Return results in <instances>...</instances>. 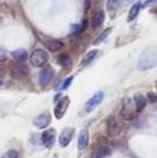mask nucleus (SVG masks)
Instances as JSON below:
<instances>
[{
  "label": "nucleus",
  "instance_id": "423d86ee",
  "mask_svg": "<svg viewBox=\"0 0 157 158\" xmlns=\"http://www.w3.org/2000/svg\"><path fill=\"white\" fill-rule=\"evenodd\" d=\"M55 76V70L51 67V66H46L44 67L40 73H39V84L41 86H46Z\"/></svg>",
  "mask_w": 157,
  "mask_h": 158
},
{
  "label": "nucleus",
  "instance_id": "20e7f679",
  "mask_svg": "<svg viewBox=\"0 0 157 158\" xmlns=\"http://www.w3.org/2000/svg\"><path fill=\"white\" fill-rule=\"evenodd\" d=\"M10 73L15 80H24V78L28 77V75H29V69L24 62H16L11 66Z\"/></svg>",
  "mask_w": 157,
  "mask_h": 158
},
{
  "label": "nucleus",
  "instance_id": "1a4fd4ad",
  "mask_svg": "<svg viewBox=\"0 0 157 158\" xmlns=\"http://www.w3.org/2000/svg\"><path fill=\"white\" fill-rule=\"evenodd\" d=\"M50 122H51V116L48 112L41 113V114H39L34 118V125L37 128H45L50 125Z\"/></svg>",
  "mask_w": 157,
  "mask_h": 158
},
{
  "label": "nucleus",
  "instance_id": "0eeeda50",
  "mask_svg": "<svg viewBox=\"0 0 157 158\" xmlns=\"http://www.w3.org/2000/svg\"><path fill=\"white\" fill-rule=\"evenodd\" d=\"M74 135H75V128L74 127H66V128H64V131L61 132V135L59 137L60 146L61 147H67L69 143L71 142Z\"/></svg>",
  "mask_w": 157,
  "mask_h": 158
},
{
  "label": "nucleus",
  "instance_id": "7ed1b4c3",
  "mask_svg": "<svg viewBox=\"0 0 157 158\" xmlns=\"http://www.w3.org/2000/svg\"><path fill=\"white\" fill-rule=\"evenodd\" d=\"M106 128H107V135L110 137H116L121 133L122 126L117 121V118L115 116H110L106 121Z\"/></svg>",
  "mask_w": 157,
  "mask_h": 158
},
{
  "label": "nucleus",
  "instance_id": "6ab92c4d",
  "mask_svg": "<svg viewBox=\"0 0 157 158\" xmlns=\"http://www.w3.org/2000/svg\"><path fill=\"white\" fill-rule=\"evenodd\" d=\"M96 55H97V50H92V51L87 52V54L85 55L84 60L81 61V64H80V67H84V66L89 65V64H90L91 61H94V59L96 57Z\"/></svg>",
  "mask_w": 157,
  "mask_h": 158
},
{
  "label": "nucleus",
  "instance_id": "f3484780",
  "mask_svg": "<svg viewBox=\"0 0 157 158\" xmlns=\"http://www.w3.org/2000/svg\"><path fill=\"white\" fill-rule=\"evenodd\" d=\"M141 8H142V4H141V3H135V4L131 6L130 11H129V19H127V20H129V21L135 20V19H136V16L138 15V13H140Z\"/></svg>",
  "mask_w": 157,
  "mask_h": 158
},
{
  "label": "nucleus",
  "instance_id": "39448f33",
  "mask_svg": "<svg viewBox=\"0 0 157 158\" xmlns=\"http://www.w3.org/2000/svg\"><path fill=\"white\" fill-rule=\"evenodd\" d=\"M134 112H135V105L131 97H125L122 101V108H121V116L124 120L130 121L134 117Z\"/></svg>",
  "mask_w": 157,
  "mask_h": 158
},
{
  "label": "nucleus",
  "instance_id": "4be33fe9",
  "mask_svg": "<svg viewBox=\"0 0 157 158\" xmlns=\"http://www.w3.org/2000/svg\"><path fill=\"white\" fill-rule=\"evenodd\" d=\"M121 3V0H107V3H106V6L108 10H116L117 8H119Z\"/></svg>",
  "mask_w": 157,
  "mask_h": 158
},
{
  "label": "nucleus",
  "instance_id": "2eb2a0df",
  "mask_svg": "<svg viewBox=\"0 0 157 158\" xmlns=\"http://www.w3.org/2000/svg\"><path fill=\"white\" fill-rule=\"evenodd\" d=\"M105 21V11L104 10H99L94 16H92V27L97 29L100 27Z\"/></svg>",
  "mask_w": 157,
  "mask_h": 158
},
{
  "label": "nucleus",
  "instance_id": "9b49d317",
  "mask_svg": "<svg viewBox=\"0 0 157 158\" xmlns=\"http://www.w3.org/2000/svg\"><path fill=\"white\" fill-rule=\"evenodd\" d=\"M69 105H70V98L67 96L64 97V98H61V101L57 103V106L55 108V116H56V118H61L65 114Z\"/></svg>",
  "mask_w": 157,
  "mask_h": 158
},
{
  "label": "nucleus",
  "instance_id": "a878e982",
  "mask_svg": "<svg viewBox=\"0 0 157 158\" xmlns=\"http://www.w3.org/2000/svg\"><path fill=\"white\" fill-rule=\"evenodd\" d=\"M147 97H148V101H150V102H152V103L156 102V95H155L153 92H150V94L147 95Z\"/></svg>",
  "mask_w": 157,
  "mask_h": 158
},
{
  "label": "nucleus",
  "instance_id": "4468645a",
  "mask_svg": "<svg viewBox=\"0 0 157 158\" xmlns=\"http://www.w3.org/2000/svg\"><path fill=\"white\" fill-rule=\"evenodd\" d=\"M110 153L111 152H110V149L106 146H100V147L94 149V152H92L90 158H106Z\"/></svg>",
  "mask_w": 157,
  "mask_h": 158
},
{
  "label": "nucleus",
  "instance_id": "b1692460",
  "mask_svg": "<svg viewBox=\"0 0 157 158\" xmlns=\"http://www.w3.org/2000/svg\"><path fill=\"white\" fill-rule=\"evenodd\" d=\"M72 80H74V77H72V76H69V77L66 78V80L61 84V86H60V89H59V90H66V89L70 86V84L72 82Z\"/></svg>",
  "mask_w": 157,
  "mask_h": 158
},
{
  "label": "nucleus",
  "instance_id": "bb28decb",
  "mask_svg": "<svg viewBox=\"0 0 157 158\" xmlns=\"http://www.w3.org/2000/svg\"><path fill=\"white\" fill-rule=\"evenodd\" d=\"M6 60V52L4 51V50H2V49H0V61H2V62H4Z\"/></svg>",
  "mask_w": 157,
  "mask_h": 158
},
{
  "label": "nucleus",
  "instance_id": "393cba45",
  "mask_svg": "<svg viewBox=\"0 0 157 158\" xmlns=\"http://www.w3.org/2000/svg\"><path fill=\"white\" fill-rule=\"evenodd\" d=\"M83 31V29H81V25H77V24H75V25H71V34H78V32H81Z\"/></svg>",
  "mask_w": 157,
  "mask_h": 158
},
{
  "label": "nucleus",
  "instance_id": "ddd939ff",
  "mask_svg": "<svg viewBox=\"0 0 157 158\" xmlns=\"http://www.w3.org/2000/svg\"><path fill=\"white\" fill-rule=\"evenodd\" d=\"M132 101H134V105H135L137 112H141V111L146 107V103H147V100H146L141 94H135Z\"/></svg>",
  "mask_w": 157,
  "mask_h": 158
},
{
  "label": "nucleus",
  "instance_id": "f03ea898",
  "mask_svg": "<svg viewBox=\"0 0 157 158\" xmlns=\"http://www.w3.org/2000/svg\"><path fill=\"white\" fill-rule=\"evenodd\" d=\"M49 61V55L44 50H35L30 56V62L35 67H41Z\"/></svg>",
  "mask_w": 157,
  "mask_h": 158
},
{
  "label": "nucleus",
  "instance_id": "cd10ccee",
  "mask_svg": "<svg viewBox=\"0 0 157 158\" xmlns=\"http://www.w3.org/2000/svg\"><path fill=\"white\" fill-rule=\"evenodd\" d=\"M91 6V0H85V11H87Z\"/></svg>",
  "mask_w": 157,
  "mask_h": 158
},
{
  "label": "nucleus",
  "instance_id": "412c9836",
  "mask_svg": "<svg viewBox=\"0 0 157 158\" xmlns=\"http://www.w3.org/2000/svg\"><path fill=\"white\" fill-rule=\"evenodd\" d=\"M57 62H59L61 66H64V67H69V66H70V62H71V59L69 57L67 54H62V55L59 56Z\"/></svg>",
  "mask_w": 157,
  "mask_h": 158
},
{
  "label": "nucleus",
  "instance_id": "6e6552de",
  "mask_svg": "<svg viewBox=\"0 0 157 158\" xmlns=\"http://www.w3.org/2000/svg\"><path fill=\"white\" fill-rule=\"evenodd\" d=\"M104 95H105V94H104L102 91H99V92H96L90 100H87V102L85 103V111H86V112H91L92 110H95V107L101 103V101H102V98H104Z\"/></svg>",
  "mask_w": 157,
  "mask_h": 158
},
{
  "label": "nucleus",
  "instance_id": "5701e85b",
  "mask_svg": "<svg viewBox=\"0 0 157 158\" xmlns=\"http://www.w3.org/2000/svg\"><path fill=\"white\" fill-rule=\"evenodd\" d=\"M19 152L16 149H9L3 154V158H19Z\"/></svg>",
  "mask_w": 157,
  "mask_h": 158
},
{
  "label": "nucleus",
  "instance_id": "9d476101",
  "mask_svg": "<svg viewBox=\"0 0 157 158\" xmlns=\"http://www.w3.org/2000/svg\"><path fill=\"white\" fill-rule=\"evenodd\" d=\"M55 136H56V132H55L54 128L44 131L43 135H41V142H43V144L46 148H51L53 144H54V142H55Z\"/></svg>",
  "mask_w": 157,
  "mask_h": 158
},
{
  "label": "nucleus",
  "instance_id": "f8f14e48",
  "mask_svg": "<svg viewBox=\"0 0 157 158\" xmlns=\"http://www.w3.org/2000/svg\"><path fill=\"white\" fill-rule=\"evenodd\" d=\"M87 144H89V132H87V130H83L81 133H80V136H78V141H77V148H78V151L86 149Z\"/></svg>",
  "mask_w": 157,
  "mask_h": 158
},
{
  "label": "nucleus",
  "instance_id": "aec40b11",
  "mask_svg": "<svg viewBox=\"0 0 157 158\" xmlns=\"http://www.w3.org/2000/svg\"><path fill=\"white\" fill-rule=\"evenodd\" d=\"M111 31H112V27H107L106 30H104V31L99 35V37L95 40V43H94V44H95V45H99V44H101L102 41H105V40H106V37L110 35V32H111Z\"/></svg>",
  "mask_w": 157,
  "mask_h": 158
},
{
  "label": "nucleus",
  "instance_id": "dca6fc26",
  "mask_svg": "<svg viewBox=\"0 0 157 158\" xmlns=\"http://www.w3.org/2000/svg\"><path fill=\"white\" fill-rule=\"evenodd\" d=\"M11 56L18 62H24L28 59V52H26L25 49H18V50H15V51L11 52Z\"/></svg>",
  "mask_w": 157,
  "mask_h": 158
},
{
  "label": "nucleus",
  "instance_id": "a211bd4d",
  "mask_svg": "<svg viewBox=\"0 0 157 158\" xmlns=\"http://www.w3.org/2000/svg\"><path fill=\"white\" fill-rule=\"evenodd\" d=\"M46 48L51 51V52H56V51H59L62 46H64V44L61 43V41H56V40H51V41H48L46 44Z\"/></svg>",
  "mask_w": 157,
  "mask_h": 158
},
{
  "label": "nucleus",
  "instance_id": "f257e3e1",
  "mask_svg": "<svg viewBox=\"0 0 157 158\" xmlns=\"http://www.w3.org/2000/svg\"><path fill=\"white\" fill-rule=\"evenodd\" d=\"M156 65V51L153 49H147L145 50L137 62V69L138 70H151Z\"/></svg>",
  "mask_w": 157,
  "mask_h": 158
},
{
  "label": "nucleus",
  "instance_id": "c85d7f7f",
  "mask_svg": "<svg viewBox=\"0 0 157 158\" xmlns=\"http://www.w3.org/2000/svg\"><path fill=\"white\" fill-rule=\"evenodd\" d=\"M3 85V77H2V73H0V87Z\"/></svg>",
  "mask_w": 157,
  "mask_h": 158
}]
</instances>
